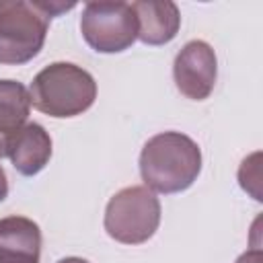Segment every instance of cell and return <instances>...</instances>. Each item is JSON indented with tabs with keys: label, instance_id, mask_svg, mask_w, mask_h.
<instances>
[{
	"label": "cell",
	"instance_id": "obj_1",
	"mask_svg": "<svg viewBox=\"0 0 263 263\" xmlns=\"http://www.w3.org/2000/svg\"><path fill=\"white\" fill-rule=\"evenodd\" d=\"M201 173L199 146L181 132L152 136L140 152V175L144 187L154 193H181Z\"/></svg>",
	"mask_w": 263,
	"mask_h": 263
},
{
	"label": "cell",
	"instance_id": "obj_2",
	"mask_svg": "<svg viewBox=\"0 0 263 263\" xmlns=\"http://www.w3.org/2000/svg\"><path fill=\"white\" fill-rule=\"evenodd\" d=\"M31 105L55 119H68L88 111L97 99V82L90 72L70 62H53L33 78Z\"/></svg>",
	"mask_w": 263,
	"mask_h": 263
},
{
	"label": "cell",
	"instance_id": "obj_3",
	"mask_svg": "<svg viewBox=\"0 0 263 263\" xmlns=\"http://www.w3.org/2000/svg\"><path fill=\"white\" fill-rule=\"evenodd\" d=\"M49 29V16L37 0H0V64L23 66L39 55Z\"/></svg>",
	"mask_w": 263,
	"mask_h": 263
},
{
	"label": "cell",
	"instance_id": "obj_4",
	"mask_svg": "<svg viewBox=\"0 0 263 263\" xmlns=\"http://www.w3.org/2000/svg\"><path fill=\"white\" fill-rule=\"evenodd\" d=\"M160 201L144 185L117 191L105 208V230L121 245H142L154 236L160 224Z\"/></svg>",
	"mask_w": 263,
	"mask_h": 263
},
{
	"label": "cell",
	"instance_id": "obj_5",
	"mask_svg": "<svg viewBox=\"0 0 263 263\" xmlns=\"http://www.w3.org/2000/svg\"><path fill=\"white\" fill-rule=\"evenodd\" d=\"M80 33L97 53H121L138 39V21L127 2H86Z\"/></svg>",
	"mask_w": 263,
	"mask_h": 263
},
{
	"label": "cell",
	"instance_id": "obj_6",
	"mask_svg": "<svg viewBox=\"0 0 263 263\" xmlns=\"http://www.w3.org/2000/svg\"><path fill=\"white\" fill-rule=\"evenodd\" d=\"M173 78L177 90L183 97L191 101L208 99L218 78V60L212 45L201 39L185 43L175 55Z\"/></svg>",
	"mask_w": 263,
	"mask_h": 263
},
{
	"label": "cell",
	"instance_id": "obj_7",
	"mask_svg": "<svg viewBox=\"0 0 263 263\" xmlns=\"http://www.w3.org/2000/svg\"><path fill=\"white\" fill-rule=\"evenodd\" d=\"M6 156L10 158L16 173L23 177H35L47 166L51 158V138L47 129L37 121H27L8 140Z\"/></svg>",
	"mask_w": 263,
	"mask_h": 263
},
{
	"label": "cell",
	"instance_id": "obj_8",
	"mask_svg": "<svg viewBox=\"0 0 263 263\" xmlns=\"http://www.w3.org/2000/svg\"><path fill=\"white\" fill-rule=\"evenodd\" d=\"M138 21V39L144 45H164L173 41L181 27L179 6L171 0H140L132 4Z\"/></svg>",
	"mask_w": 263,
	"mask_h": 263
},
{
	"label": "cell",
	"instance_id": "obj_9",
	"mask_svg": "<svg viewBox=\"0 0 263 263\" xmlns=\"http://www.w3.org/2000/svg\"><path fill=\"white\" fill-rule=\"evenodd\" d=\"M41 230L25 216L0 218V263H39Z\"/></svg>",
	"mask_w": 263,
	"mask_h": 263
},
{
	"label": "cell",
	"instance_id": "obj_10",
	"mask_svg": "<svg viewBox=\"0 0 263 263\" xmlns=\"http://www.w3.org/2000/svg\"><path fill=\"white\" fill-rule=\"evenodd\" d=\"M29 111V88L16 80H0V158L6 156L8 140L27 123Z\"/></svg>",
	"mask_w": 263,
	"mask_h": 263
},
{
	"label": "cell",
	"instance_id": "obj_11",
	"mask_svg": "<svg viewBox=\"0 0 263 263\" xmlns=\"http://www.w3.org/2000/svg\"><path fill=\"white\" fill-rule=\"evenodd\" d=\"M259 158L261 154L259 152H253L251 156H247L242 162H240V168H238V183L240 187L253 195V199L261 201V191H259V185H261V173H259Z\"/></svg>",
	"mask_w": 263,
	"mask_h": 263
},
{
	"label": "cell",
	"instance_id": "obj_12",
	"mask_svg": "<svg viewBox=\"0 0 263 263\" xmlns=\"http://www.w3.org/2000/svg\"><path fill=\"white\" fill-rule=\"evenodd\" d=\"M234 263H263V251H261V247L255 245L253 249L245 251Z\"/></svg>",
	"mask_w": 263,
	"mask_h": 263
},
{
	"label": "cell",
	"instance_id": "obj_13",
	"mask_svg": "<svg viewBox=\"0 0 263 263\" xmlns=\"http://www.w3.org/2000/svg\"><path fill=\"white\" fill-rule=\"evenodd\" d=\"M6 197H8V179H6L4 168L0 166V201H4Z\"/></svg>",
	"mask_w": 263,
	"mask_h": 263
},
{
	"label": "cell",
	"instance_id": "obj_14",
	"mask_svg": "<svg viewBox=\"0 0 263 263\" xmlns=\"http://www.w3.org/2000/svg\"><path fill=\"white\" fill-rule=\"evenodd\" d=\"M58 263H88V261L82 259V257H64V259H60Z\"/></svg>",
	"mask_w": 263,
	"mask_h": 263
}]
</instances>
